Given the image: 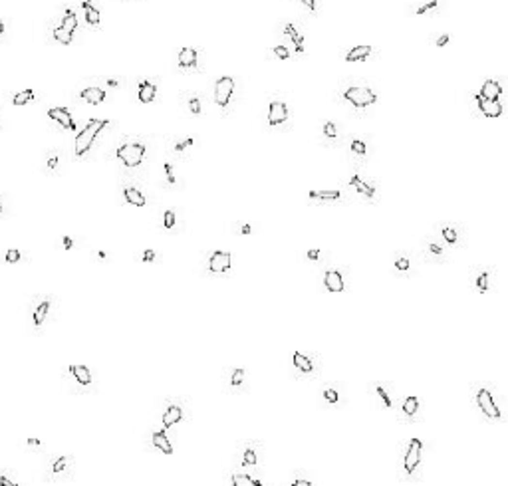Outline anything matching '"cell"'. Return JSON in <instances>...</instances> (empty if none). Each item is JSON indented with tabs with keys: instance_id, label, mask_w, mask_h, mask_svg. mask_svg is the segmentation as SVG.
<instances>
[{
	"instance_id": "1",
	"label": "cell",
	"mask_w": 508,
	"mask_h": 486,
	"mask_svg": "<svg viewBox=\"0 0 508 486\" xmlns=\"http://www.w3.org/2000/svg\"><path fill=\"white\" fill-rule=\"evenodd\" d=\"M108 125V119H92L86 127H83L78 137H76V155H86L90 151V147L92 143L95 141V137L99 135V131Z\"/></svg>"
},
{
	"instance_id": "2",
	"label": "cell",
	"mask_w": 508,
	"mask_h": 486,
	"mask_svg": "<svg viewBox=\"0 0 508 486\" xmlns=\"http://www.w3.org/2000/svg\"><path fill=\"white\" fill-rule=\"evenodd\" d=\"M117 157L127 167H137V165H141V161L145 157V145H141V143H125V145H121L117 149Z\"/></svg>"
},
{
	"instance_id": "3",
	"label": "cell",
	"mask_w": 508,
	"mask_h": 486,
	"mask_svg": "<svg viewBox=\"0 0 508 486\" xmlns=\"http://www.w3.org/2000/svg\"><path fill=\"white\" fill-rule=\"evenodd\" d=\"M344 97L353 103L355 108H367V105L377 101V95L369 88H349L344 92Z\"/></svg>"
},
{
	"instance_id": "4",
	"label": "cell",
	"mask_w": 508,
	"mask_h": 486,
	"mask_svg": "<svg viewBox=\"0 0 508 486\" xmlns=\"http://www.w3.org/2000/svg\"><path fill=\"white\" fill-rule=\"evenodd\" d=\"M232 92H235V79L230 76H222L215 83V101L221 105V108H226L230 97H232Z\"/></svg>"
},
{
	"instance_id": "5",
	"label": "cell",
	"mask_w": 508,
	"mask_h": 486,
	"mask_svg": "<svg viewBox=\"0 0 508 486\" xmlns=\"http://www.w3.org/2000/svg\"><path fill=\"white\" fill-rule=\"evenodd\" d=\"M476 401H478V407L480 411L489 417V419H498L500 417V409L494 405V401H492V395L486 391V389H480L476 393Z\"/></svg>"
},
{
	"instance_id": "6",
	"label": "cell",
	"mask_w": 508,
	"mask_h": 486,
	"mask_svg": "<svg viewBox=\"0 0 508 486\" xmlns=\"http://www.w3.org/2000/svg\"><path fill=\"white\" fill-rule=\"evenodd\" d=\"M421 449H423V442L419 439H413L411 445H409V451L405 455V470L407 472H413L417 469V464L421 460Z\"/></svg>"
},
{
	"instance_id": "7",
	"label": "cell",
	"mask_w": 508,
	"mask_h": 486,
	"mask_svg": "<svg viewBox=\"0 0 508 486\" xmlns=\"http://www.w3.org/2000/svg\"><path fill=\"white\" fill-rule=\"evenodd\" d=\"M476 103H478L480 111H482L486 117H491V119L500 117V113H502V105H500L498 99H484V97L478 94V95H476Z\"/></svg>"
},
{
	"instance_id": "8",
	"label": "cell",
	"mask_w": 508,
	"mask_h": 486,
	"mask_svg": "<svg viewBox=\"0 0 508 486\" xmlns=\"http://www.w3.org/2000/svg\"><path fill=\"white\" fill-rule=\"evenodd\" d=\"M288 119V108L282 101H272L268 110V123L270 125H280Z\"/></svg>"
},
{
	"instance_id": "9",
	"label": "cell",
	"mask_w": 508,
	"mask_h": 486,
	"mask_svg": "<svg viewBox=\"0 0 508 486\" xmlns=\"http://www.w3.org/2000/svg\"><path fill=\"white\" fill-rule=\"evenodd\" d=\"M228 268H230V254L222 250H217L208 260V270L221 274V272H226Z\"/></svg>"
},
{
	"instance_id": "10",
	"label": "cell",
	"mask_w": 508,
	"mask_h": 486,
	"mask_svg": "<svg viewBox=\"0 0 508 486\" xmlns=\"http://www.w3.org/2000/svg\"><path fill=\"white\" fill-rule=\"evenodd\" d=\"M48 117L54 119L56 123L64 125L66 129H76V123H74L70 111H68V110H64V108H52V110L48 111Z\"/></svg>"
},
{
	"instance_id": "11",
	"label": "cell",
	"mask_w": 508,
	"mask_h": 486,
	"mask_svg": "<svg viewBox=\"0 0 508 486\" xmlns=\"http://www.w3.org/2000/svg\"><path fill=\"white\" fill-rule=\"evenodd\" d=\"M324 284H326V288H328L330 292H342V290H344V278H342V274L337 272V270L326 272Z\"/></svg>"
},
{
	"instance_id": "12",
	"label": "cell",
	"mask_w": 508,
	"mask_h": 486,
	"mask_svg": "<svg viewBox=\"0 0 508 486\" xmlns=\"http://www.w3.org/2000/svg\"><path fill=\"white\" fill-rule=\"evenodd\" d=\"M502 94V88H500V83L494 81V79H486L482 83V88H480V95L484 99H498Z\"/></svg>"
},
{
	"instance_id": "13",
	"label": "cell",
	"mask_w": 508,
	"mask_h": 486,
	"mask_svg": "<svg viewBox=\"0 0 508 486\" xmlns=\"http://www.w3.org/2000/svg\"><path fill=\"white\" fill-rule=\"evenodd\" d=\"M123 197H125L127 203L133 204V206H145V204H147L143 193H139L137 188H133V187H125V188H123Z\"/></svg>"
},
{
	"instance_id": "14",
	"label": "cell",
	"mask_w": 508,
	"mask_h": 486,
	"mask_svg": "<svg viewBox=\"0 0 508 486\" xmlns=\"http://www.w3.org/2000/svg\"><path fill=\"white\" fill-rule=\"evenodd\" d=\"M79 95H81L83 101H88V103H92V105H97V103H101V101L105 99V92L99 90V88H86Z\"/></svg>"
},
{
	"instance_id": "15",
	"label": "cell",
	"mask_w": 508,
	"mask_h": 486,
	"mask_svg": "<svg viewBox=\"0 0 508 486\" xmlns=\"http://www.w3.org/2000/svg\"><path fill=\"white\" fill-rule=\"evenodd\" d=\"M197 64V50L195 48H183L179 52V66L181 68H193Z\"/></svg>"
},
{
	"instance_id": "16",
	"label": "cell",
	"mask_w": 508,
	"mask_h": 486,
	"mask_svg": "<svg viewBox=\"0 0 508 486\" xmlns=\"http://www.w3.org/2000/svg\"><path fill=\"white\" fill-rule=\"evenodd\" d=\"M181 419H183V411H181V407L171 405V407H169V409L163 413V425H165V427H173L175 423H179Z\"/></svg>"
},
{
	"instance_id": "17",
	"label": "cell",
	"mask_w": 508,
	"mask_h": 486,
	"mask_svg": "<svg viewBox=\"0 0 508 486\" xmlns=\"http://www.w3.org/2000/svg\"><path fill=\"white\" fill-rule=\"evenodd\" d=\"M371 54V46H355L346 54V62H364Z\"/></svg>"
},
{
	"instance_id": "18",
	"label": "cell",
	"mask_w": 508,
	"mask_h": 486,
	"mask_svg": "<svg viewBox=\"0 0 508 486\" xmlns=\"http://www.w3.org/2000/svg\"><path fill=\"white\" fill-rule=\"evenodd\" d=\"M155 94H157V88L153 86L151 81H141L139 83V99L143 103H149L155 99Z\"/></svg>"
},
{
	"instance_id": "19",
	"label": "cell",
	"mask_w": 508,
	"mask_h": 486,
	"mask_svg": "<svg viewBox=\"0 0 508 486\" xmlns=\"http://www.w3.org/2000/svg\"><path fill=\"white\" fill-rule=\"evenodd\" d=\"M70 371H72V375L78 379L81 385H90L92 383V373H90V369L86 365H72Z\"/></svg>"
},
{
	"instance_id": "20",
	"label": "cell",
	"mask_w": 508,
	"mask_h": 486,
	"mask_svg": "<svg viewBox=\"0 0 508 486\" xmlns=\"http://www.w3.org/2000/svg\"><path fill=\"white\" fill-rule=\"evenodd\" d=\"M153 445H155L159 451H163L165 455H171V453H173V447H171V442H169V439H167L165 433H153Z\"/></svg>"
},
{
	"instance_id": "21",
	"label": "cell",
	"mask_w": 508,
	"mask_h": 486,
	"mask_svg": "<svg viewBox=\"0 0 508 486\" xmlns=\"http://www.w3.org/2000/svg\"><path fill=\"white\" fill-rule=\"evenodd\" d=\"M286 34L292 38L294 46H296V52H298V54H302V52H304V38L298 34V30L294 28V24H290V22L286 24Z\"/></svg>"
},
{
	"instance_id": "22",
	"label": "cell",
	"mask_w": 508,
	"mask_h": 486,
	"mask_svg": "<svg viewBox=\"0 0 508 486\" xmlns=\"http://www.w3.org/2000/svg\"><path fill=\"white\" fill-rule=\"evenodd\" d=\"M294 365L298 367L300 371H304V373H312V361L300 351H294Z\"/></svg>"
},
{
	"instance_id": "23",
	"label": "cell",
	"mask_w": 508,
	"mask_h": 486,
	"mask_svg": "<svg viewBox=\"0 0 508 486\" xmlns=\"http://www.w3.org/2000/svg\"><path fill=\"white\" fill-rule=\"evenodd\" d=\"M81 8H83V12H86V20H88V22H90L92 26H97V24H99V10H97L95 6H92L88 0L81 4Z\"/></svg>"
},
{
	"instance_id": "24",
	"label": "cell",
	"mask_w": 508,
	"mask_h": 486,
	"mask_svg": "<svg viewBox=\"0 0 508 486\" xmlns=\"http://www.w3.org/2000/svg\"><path fill=\"white\" fill-rule=\"evenodd\" d=\"M54 38L60 42V44H72V38H74V32L66 30L64 26H58L54 30Z\"/></svg>"
},
{
	"instance_id": "25",
	"label": "cell",
	"mask_w": 508,
	"mask_h": 486,
	"mask_svg": "<svg viewBox=\"0 0 508 486\" xmlns=\"http://www.w3.org/2000/svg\"><path fill=\"white\" fill-rule=\"evenodd\" d=\"M340 191H310V199H324V201H335L340 199Z\"/></svg>"
},
{
	"instance_id": "26",
	"label": "cell",
	"mask_w": 508,
	"mask_h": 486,
	"mask_svg": "<svg viewBox=\"0 0 508 486\" xmlns=\"http://www.w3.org/2000/svg\"><path fill=\"white\" fill-rule=\"evenodd\" d=\"M349 183H351V187H355L357 191H359V193H364L365 197H373V193H375V191H373V187L365 185V183H364L362 179H359V177H351V181H349Z\"/></svg>"
},
{
	"instance_id": "27",
	"label": "cell",
	"mask_w": 508,
	"mask_h": 486,
	"mask_svg": "<svg viewBox=\"0 0 508 486\" xmlns=\"http://www.w3.org/2000/svg\"><path fill=\"white\" fill-rule=\"evenodd\" d=\"M232 484H235V486H258L260 480L250 478L246 474H235V476H232Z\"/></svg>"
},
{
	"instance_id": "28",
	"label": "cell",
	"mask_w": 508,
	"mask_h": 486,
	"mask_svg": "<svg viewBox=\"0 0 508 486\" xmlns=\"http://www.w3.org/2000/svg\"><path fill=\"white\" fill-rule=\"evenodd\" d=\"M48 310H50V302H42V304L36 308V312H34V324H36V326H40L42 322H44Z\"/></svg>"
},
{
	"instance_id": "29",
	"label": "cell",
	"mask_w": 508,
	"mask_h": 486,
	"mask_svg": "<svg viewBox=\"0 0 508 486\" xmlns=\"http://www.w3.org/2000/svg\"><path fill=\"white\" fill-rule=\"evenodd\" d=\"M62 26L66 30H70V32H74L78 28V18H76V14L72 10H66V16H64V20H62Z\"/></svg>"
},
{
	"instance_id": "30",
	"label": "cell",
	"mask_w": 508,
	"mask_h": 486,
	"mask_svg": "<svg viewBox=\"0 0 508 486\" xmlns=\"http://www.w3.org/2000/svg\"><path fill=\"white\" fill-rule=\"evenodd\" d=\"M30 99H34V92L32 90H24V92H20L14 95V105H26Z\"/></svg>"
},
{
	"instance_id": "31",
	"label": "cell",
	"mask_w": 508,
	"mask_h": 486,
	"mask_svg": "<svg viewBox=\"0 0 508 486\" xmlns=\"http://www.w3.org/2000/svg\"><path fill=\"white\" fill-rule=\"evenodd\" d=\"M417 409H419V399L413 397V395L407 397V399H405V403H403V411H405L407 415H415Z\"/></svg>"
},
{
	"instance_id": "32",
	"label": "cell",
	"mask_w": 508,
	"mask_h": 486,
	"mask_svg": "<svg viewBox=\"0 0 508 486\" xmlns=\"http://www.w3.org/2000/svg\"><path fill=\"white\" fill-rule=\"evenodd\" d=\"M476 288H478V292H486L489 290V274H480V276L476 278Z\"/></svg>"
},
{
	"instance_id": "33",
	"label": "cell",
	"mask_w": 508,
	"mask_h": 486,
	"mask_svg": "<svg viewBox=\"0 0 508 486\" xmlns=\"http://www.w3.org/2000/svg\"><path fill=\"white\" fill-rule=\"evenodd\" d=\"M443 236H444V240H447L449 244H455V242H457V232H455L453 228H449V226L443 228Z\"/></svg>"
},
{
	"instance_id": "34",
	"label": "cell",
	"mask_w": 508,
	"mask_h": 486,
	"mask_svg": "<svg viewBox=\"0 0 508 486\" xmlns=\"http://www.w3.org/2000/svg\"><path fill=\"white\" fill-rule=\"evenodd\" d=\"M244 381V369H235V373H232V379H230V383L232 385H240Z\"/></svg>"
},
{
	"instance_id": "35",
	"label": "cell",
	"mask_w": 508,
	"mask_h": 486,
	"mask_svg": "<svg viewBox=\"0 0 508 486\" xmlns=\"http://www.w3.org/2000/svg\"><path fill=\"white\" fill-rule=\"evenodd\" d=\"M351 151H353V153H359V155H364V153H365V143H364V141H359V139H353V141H351Z\"/></svg>"
},
{
	"instance_id": "36",
	"label": "cell",
	"mask_w": 508,
	"mask_h": 486,
	"mask_svg": "<svg viewBox=\"0 0 508 486\" xmlns=\"http://www.w3.org/2000/svg\"><path fill=\"white\" fill-rule=\"evenodd\" d=\"M163 219H165V220H163L165 228H173V226H175V213H173V210H167Z\"/></svg>"
},
{
	"instance_id": "37",
	"label": "cell",
	"mask_w": 508,
	"mask_h": 486,
	"mask_svg": "<svg viewBox=\"0 0 508 486\" xmlns=\"http://www.w3.org/2000/svg\"><path fill=\"white\" fill-rule=\"evenodd\" d=\"M324 133H326L330 139H335V135H337L335 125H333V123H326V125H324Z\"/></svg>"
},
{
	"instance_id": "38",
	"label": "cell",
	"mask_w": 508,
	"mask_h": 486,
	"mask_svg": "<svg viewBox=\"0 0 508 486\" xmlns=\"http://www.w3.org/2000/svg\"><path fill=\"white\" fill-rule=\"evenodd\" d=\"M242 462H244V464H256V453H254V451H246Z\"/></svg>"
},
{
	"instance_id": "39",
	"label": "cell",
	"mask_w": 508,
	"mask_h": 486,
	"mask_svg": "<svg viewBox=\"0 0 508 486\" xmlns=\"http://www.w3.org/2000/svg\"><path fill=\"white\" fill-rule=\"evenodd\" d=\"M18 260H20V252H18V250H8V252H6V262L14 264V262H18Z\"/></svg>"
},
{
	"instance_id": "40",
	"label": "cell",
	"mask_w": 508,
	"mask_h": 486,
	"mask_svg": "<svg viewBox=\"0 0 508 486\" xmlns=\"http://www.w3.org/2000/svg\"><path fill=\"white\" fill-rule=\"evenodd\" d=\"M274 54H276L280 60H288V58H290V52H288L284 46H276V48H274Z\"/></svg>"
},
{
	"instance_id": "41",
	"label": "cell",
	"mask_w": 508,
	"mask_h": 486,
	"mask_svg": "<svg viewBox=\"0 0 508 486\" xmlns=\"http://www.w3.org/2000/svg\"><path fill=\"white\" fill-rule=\"evenodd\" d=\"M377 393H379V397L383 399V403H385V407H391V399H389V395H387V391L383 389V387H377Z\"/></svg>"
},
{
	"instance_id": "42",
	"label": "cell",
	"mask_w": 508,
	"mask_h": 486,
	"mask_svg": "<svg viewBox=\"0 0 508 486\" xmlns=\"http://www.w3.org/2000/svg\"><path fill=\"white\" fill-rule=\"evenodd\" d=\"M189 108H190V111H193L195 115H197V113H201V101H199L197 97H193V99L189 101Z\"/></svg>"
},
{
	"instance_id": "43",
	"label": "cell",
	"mask_w": 508,
	"mask_h": 486,
	"mask_svg": "<svg viewBox=\"0 0 508 486\" xmlns=\"http://www.w3.org/2000/svg\"><path fill=\"white\" fill-rule=\"evenodd\" d=\"M395 268H397L399 272H405V270H409V260H407V258H399V260L395 262Z\"/></svg>"
},
{
	"instance_id": "44",
	"label": "cell",
	"mask_w": 508,
	"mask_h": 486,
	"mask_svg": "<svg viewBox=\"0 0 508 486\" xmlns=\"http://www.w3.org/2000/svg\"><path fill=\"white\" fill-rule=\"evenodd\" d=\"M437 6V0H431L429 4H425V6H421V8H417V14L421 16V14H425L427 10H431V8H435Z\"/></svg>"
},
{
	"instance_id": "45",
	"label": "cell",
	"mask_w": 508,
	"mask_h": 486,
	"mask_svg": "<svg viewBox=\"0 0 508 486\" xmlns=\"http://www.w3.org/2000/svg\"><path fill=\"white\" fill-rule=\"evenodd\" d=\"M64 467H66V458H64V456H60V458L54 462V472H62V469H64Z\"/></svg>"
},
{
	"instance_id": "46",
	"label": "cell",
	"mask_w": 508,
	"mask_h": 486,
	"mask_svg": "<svg viewBox=\"0 0 508 486\" xmlns=\"http://www.w3.org/2000/svg\"><path fill=\"white\" fill-rule=\"evenodd\" d=\"M324 395H326V399L330 401V403H337V393H335L333 389H328Z\"/></svg>"
},
{
	"instance_id": "47",
	"label": "cell",
	"mask_w": 508,
	"mask_h": 486,
	"mask_svg": "<svg viewBox=\"0 0 508 486\" xmlns=\"http://www.w3.org/2000/svg\"><path fill=\"white\" fill-rule=\"evenodd\" d=\"M165 171H167V179H169V183H175V177H173V167L171 165H165Z\"/></svg>"
},
{
	"instance_id": "48",
	"label": "cell",
	"mask_w": 508,
	"mask_h": 486,
	"mask_svg": "<svg viewBox=\"0 0 508 486\" xmlns=\"http://www.w3.org/2000/svg\"><path fill=\"white\" fill-rule=\"evenodd\" d=\"M189 145H193V139H187V141H183V143H179V145L175 147V149H177V151H183V149H185V147H189Z\"/></svg>"
},
{
	"instance_id": "49",
	"label": "cell",
	"mask_w": 508,
	"mask_h": 486,
	"mask_svg": "<svg viewBox=\"0 0 508 486\" xmlns=\"http://www.w3.org/2000/svg\"><path fill=\"white\" fill-rule=\"evenodd\" d=\"M0 484H4V486H16V480H10L6 476H0Z\"/></svg>"
},
{
	"instance_id": "50",
	"label": "cell",
	"mask_w": 508,
	"mask_h": 486,
	"mask_svg": "<svg viewBox=\"0 0 508 486\" xmlns=\"http://www.w3.org/2000/svg\"><path fill=\"white\" fill-rule=\"evenodd\" d=\"M153 258H155V252H153V250H147L145 254H143V260H145V262H151Z\"/></svg>"
},
{
	"instance_id": "51",
	"label": "cell",
	"mask_w": 508,
	"mask_h": 486,
	"mask_svg": "<svg viewBox=\"0 0 508 486\" xmlns=\"http://www.w3.org/2000/svg\"><path fill=\"white\" fill-rule=\"evenodd\" d=\"M318 256H320V250H310V252H308V258H310V260H318Z\"/></svg>"
},
{
	"instance_id": "52",
	"label": "cell",
	"mask_w": 508,
	"mask_h": 486,
	"mask_svg": "<svg viewBox=\"0 0 508 486\" xmlns=\"http://www.w3.org/2000/svg\"><path fill=\"white\" fill-rule=\"evenodd\" d=\"M447 42H449V36L444 34V36H441V38L437 40V46H444V44H447Z\"/></svg>"
},
{
	"instance_id": "53",
	"label": "cell",
	"mask_w": 508,
	"mask_h": 486,
	"mask_svg": "<svg viewBox=\"0 0 508 486\" xmlns=\"http://www.w3.org/2000/svg\"><path fill=\"white\" fill-rule=\"evenodd\" d=\"M429 250L433 252V254H441V252H443V248H441V246H437V244H431V246H429Z\"/></svg>"
},
{
	"instance_id": "54",
	"label": "cell",
	"mask_w": 508,
	"mask_h": 486,
	"mask_svg": "<svg viewBox=\"0 0 508 486\" xmlns=\"http://www.w3.org/2000/svg\"><path fill=\"white\" fill-rule=\"evenodd\" d=\"M56 165H58V157H56V155H52V157H50V161H48V167H50V169H56Z\"/></svg>"
},
{
	"instance_id": "55",
	"label": "cell",
	"mask_w": 508,
	"mask_h": 486,
	"mask_svg": "<svg viewBox=\"0 0 508 486\" xmlns=\"http://www.w3.org/2000/svg\"><path fill=\"white\" fill-rule=\"evenodd\" d=\"M302 2H304V4H306L310 10H312V12L316 10V2H314V0H302Z\"/></svg>"
},
{
	"instance_id": "56",
	"label": "cell",
	"mask_w": 508,
	"mask_h": 486,
	"mask_svg": "<svg viewBox=\"0 0 508 486\" xmlns=\"http://www.w3.org/2000/svg\"><path fill=\"white\" fill-rule=\"evenodd\" d=\"M296 486H310V480H294Z\"/></svg>"
},
{
	"instance_id": "57",
	"label": "cell",
	"mask_w": 508,
	"mask_h": 486,
	"mask_svg": "<svg viewBox=\"0 0 508 486\" xmlns=\"http://www.w3.org/2000/svg\"><path fill=\"white\" fill-rule=\"evenodd\" d=\"M250 230H252V228H250L248 224H244V226L240 228V235H250Z\"/></svg>"
},
{
	"instance_id": "58",
	"label": "cell",
	"mask_w": 508,
	"mask_h": 486,
	"mask_svg": "<svg viewBox=\"0 0 508 486\" xmlns=\"http://www.w3.org/2000/svg\"><path fill=\"white\" fill-rule=\"evenodd\" d=\"M72 244H74L72 238H64V246H66V248H72Z\"/></svg>"
},
{
	"instance_id": "59",
	"label": "cell",
	"mask_w": 508,
	"mask_h": 486,
	"mask_svg": "<svg viewBox=\"0 0 508 486\" xmlns=\"http://www.w3.org/2000/svg\"><path fill=\"white\" fill-rule=\"evenodd\" d=\"M28 445H40L38 439H28Z\"/></svg>"
},
{
	"instance_id": "60",
	"label": "cell",
	"mask_w": 508,
	"mask_h": 486,
	"mask_svg": "<svg viewBox=\"0 0 508 486\" xmlns=\"http://www.w3.org/2000/svg\"><path fill=\"white\" fill-rule=\"evenodd\" d=\"M4 32V24H2V20H0V34Z\"/></svg>"
},
{
	"instance_id": "61",
	"label": "cell",
	"mask_w": 508,
	"mask_h": 486,
	"mask_svg": "<svg viewBox=\"0 0 508 486\" xmlns=\"http://www.w3.org/2000/svg\"><path fill=\"white\" fill-rule=\"evenodd\" d=\"M0 213H2V204H0Z\"/></svg>"
}]
</instances>
